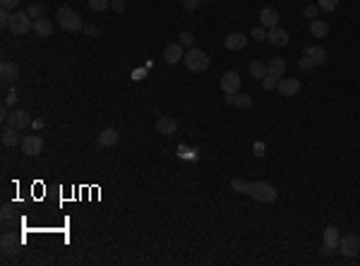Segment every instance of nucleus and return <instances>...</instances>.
I'll list each match as a JSON object with an SVG mask.
<instances>
[{"mask_svg":"<svg viewBox=\"0 0 360 266\" xmlns=\"http://www.w3.org/2000/svg\"><path fill=\"white\" fill-rule=\"evenodd\" d=\"M298 67H300L303 72H307V70H312V67H317V63H315V60H312L310 56H303L300 60H298Z\"/></svg>","mask_w":360,"mask_h":266,"instance_id":"nucleus-29","label":"nucleus"},{"mask_svg":"<svg viewBox=\"0 0 360 266\" xmlns=\"http://www.w3.org/2000/svg\"><path fill=\"white\" fill-rule=\"evenodd\" d=\"M240 75L235 72V70H228L223 77H221V89H223V94H235V91H240Z\"/></svg>","mask_w":360,"mask_h":266,"instance_id":"nucleus-9","label":"nucleus"},{"mask_svg":"<svg viewBox=\"0 0 360 266\" xmlns=\"http://www.w3.org/2000/svg\"><path fill=\"white\" fill-rule=\"evenodd\" d=\"M338 249H341V254L343 256H355L360 252V237L358 235H343L341 240H338Z\"/></svg>","mask_w":360,"mask_h":266,"instance_id":"nucleus-6","label":"nucleus"},{"mask_svg":"<svg viewBox=\"0 0 360 266\" xmlns=\"http://www.w3.org/2000/svg\"><path fill=\"white\" fill-rule=\"evenodd\" d=\"M110 5V0H89V8L94 12H103Z\"/></svg>","mask_w":360,"mask_h":266,"instance_id":"nucleus-30","label":"nucleus"},{"mask_svg":"<svg viewBox=\"0 0 360 266\" xmlns=\"http://www.w3.org/2000/svg\"><path fill=\"white\" fill-rule=\"evenodd\" d=\"M276 89H279V94H281V96H298V94H300V89H303V84H300V79L288 77V79H281Z\"/></svg>","mask_w":360,"mask_h":266,"instance_id":"nucleus-10","label":"nucleus"},{"mask_svg":"<svg viewBox=\"0 0 360 266\" xmlns=\"http://www.w3.org/2000/svg\"><path fill=\"white\" fill-rule=\"evenodd\" d=\"M230 187L235 189V192H240V194H248V197H252V199L264 201V204H272V201H276V197H279L276 187L269 185V182H245V180H233V182H230Z\"/></svg>","mask_w":360,"mask_h":266,"instance_id":"nucleus-1","label":"nucleus"},{"mask_svg":"<svg viewBox=\"0 0 360 266\" xmlns=\"http://www.w3.org/2000/svg\"><path fill=\"white\" fill-rule=\"evenodd\" d=\"M178 44L190 51V48H195V36H192L190 32H183V34H180V41H178Z\"/></svg>","mask_w":360,"mask_h":266,"instance_id":"nucleus-27","label":"nucleus"},{"mask_svg":"<svg viewBox=\"0 0 360 266\" xmlns=\"http://www.w3.org/2000/svg\"><path fill=\"white\" fill-rule=\"evenodd\" d=\"M20 146H22V154L24 156H32V158H34V156H39L41 151H44V139H41L39 134H27Z\"/></svg>","mask_w":360,"mask_h":266,"instance_id":"nucleus-5","label":"nucleus"},{"mask_svg":"<svg viewBox=\"0 0 360 266\" xmlns=\"http://www.w3.org/2000/svg\"><path fill=\"white\" fill-rule=\"evenodd\" d=\"M55 20L60 22V27H63L65 32H79V29H84L82 17H79L72 8H60V10H58V15H55Z\"/></svg>","mask_w":360,"mask_h":266,"instance_id":"nucleus-2","label":"nucleus"},{"mask_svg":"<svg viewBox=\"0 0 360 266\" xmlns=\"http://www.w3.org/2000/svg\"><path fill=\"white\" fill-rule=\"evenodd\" d=\"M305 56L312 58L317 65H322L327 60V48H322V46H305Z\"/></svg>","mask_w":360,"mask_h":266,"instance_id":"nucleus-23","label":"nucleus"},{"mask_svg":"<svg viewBox=\"0 0 360 266\" xmlns=\"http://www.w3.org/2000/svg\"><path fill=\"white\" fill-rule=\"evenodd\" d=\"M284 72H286V60L284 58H272L267 63V75H272L276 79H284Z\"/></svg>","mask_w":360,"mask_h":266,"instance_id":"nucleus-15","label":"nucleus"},{"mask_svg":"<svg viewBox=\"0 0 360 266\" xmlns=\"http://www.w3.org/2000/svg\"><path fill=\"white\" fill-rule=\"evenodd\" d=\"M303 15H305L307 20H317V17H319V8H317V5H305V8H303Z\"/></svg>","mask_w":360,"mask_h":266,"instance_id":"nucleus-32","label":"nucleus"},{"mask_svg":"<svg viewBox=\"0 0 360 266\" xmlns=\"http://www.w3.org/2000/svg\"><path fill=\"white\" fill-rule=\"evenodd\" d=\"M226 103H228V106H235V108H250L252 96L240 94V91H235V94H226Z\"/></svg>","mask_w":360,"mask_h":266,"instance_id":"nucleus-14","label":"nucleus"},{"mask_svg":"<svg viewBox=\"0 0 360 266\" xmlns=\"http://www.w3.org/2000/svg\"><path fill=\"white\" fill-rule=\"evenodd\" d=\"M29 15H32L34 20H41V12H44V8H41V5H39V3H32V5H29Z\"/></svg>","mask_w":360,"mask_h":266,"instance_id":"nucleus-33","label":"nucleus"},{"mask_svg":"<svg viewBox=\"0 0 360 266\" xmlns=\"http://www.w3.org/2000/svg\"><path fill=\"white\" fill-rule=\"evenodd\" d=\"M12 34L17 36H24L34 29V20L29 12H12V20H10V27H8Z\"/></svg>","mask_w":360,"mask_h":266,"instance_id":"nucleus-3","label":"nucleus"},{"mask_svg":"<svg viewBox=\"0 0 360 266\" xmlns=\"http://www.w3.org/2000/svg\"><path fill=\"white\" fill-rule=\"evenodd\" d=\"M252 151H255V156H264V151H267V144H264V142H255Z\"/></svg>","mask_w":360,"mask_h":266,"instance_id":"nucleus-35","label":"nucleus"},{"mask_svg":"<svg viewBox=\"0 0 360 266\" xmlns=\"http://www.w3.org/2000/svg\"><path fill=\"white\" fill-rule=\"evenodd\" d=\"M260 22H262V27L272 29V27L279 24V12L274 10V8H262L260 10Z\"/></svg>","mask_w":360,"mask_h":266,"instance_id":"nucleus-19","label":"nucleus"},{"mask_svg":"<svg viewBox=\"0 0 360 266\" xmlns=\"http://www.w3.org/2000/svg\"><path fill=\"white\" fill-rule=\"evenodd\" d=\"M12 218V209L10 206H3V221H10Z\"/></svg>","mask_w":360,"mask_h":266,"instance_id":"nucleus-40","label":"nucleus"},{"mask_svg":"<svg viewBox=\"0 0 360 266\" xmlns=\"http://www.w3.org/2000/svg\"><path fill=\"white\" fill-rule=\"evenodd\" d=\"M207 3H211V0H207Z\"/></svg>","mask_w":360,"mask_h":266,"instance_id":"nucleus-42","label":"nucleus"},{"mask_svg":"<svg viewBox=\"0 0 360 266\" xmlns=\"http://www.w3.org/2000/svg\"><path fill=\"white\" fill-rule=\"evenodd\" d=\"M84 32H87L89 36H96V34H98V29H96V27H84Z\"/></svg>","mask_w":360,"mask_h":266,"instance_id":"nucleus-41","label":"nucleus"},{"mask_svg":"<svg viewBox=\"0 0 360 266\" xmlns=\"http://www.w3.org/2000/svg\"><path fill=\"white\" fill-rule=\"evenodd\" d=\"M34 34L39 39H48L53 34V24L48 22V20H34Z\"/></svg>","mask_w":360,"mask_h":266,"instance_id":"nucleus-22","label":"nucleus"},{"mask_svg":"<svg viewBox=\"0 0 360 266\" xmlns=\"http://www.w3.org/2000/svg\"><path fill=\"white\" fill-rule=\"evenodd\" d=\"M17 3H20V0H0L3 10H15V8H17Z\"/></svg>","mask_w":360,"mask_h":266,"instance_id":"nucleus-38","label":"nucleus"},{"mask_svg":"<svg viewBox=\"0 0 360 266\" xmlns=\"http://www.w3.org/2000/svg\"><path fill=\"white\" fill-rule=\"evenodd\" d=\"M17 99H20V96H17V91H15V89H12L10 94H8V96H5V106H15V103H17Z\"/></svg>","mask_w":360,"mask_h":266,"instance_id":"nucleus-36","label":"nucleus"},{"mask_svg":"<svg viewBox=\"0 0 360 266\" xmlns=\"http://www.w3.org/2000/svg\"><path fill=\"white\" fill-rule=\"evenodd\" d=\"M252 39H255V41H264V39H269V29H267V27H257V29H252Z\"/></svg>","mask_w":360,"mask_h":266,"instance_id":"nucleus-31","label":"nucleus"},{"mask_svg":"<svg viewBox=\"0 0 360 266\" xmlns=\"http://www.w3.org/2000/svg\"><path fill=\"white\" fill-rule=\"evenodd\" d=\"M183 60H185L187 70H192V72H204L209 67V56L204 51H199V48H190Z\"/></svg>","mask_w":360,"mask_h":266,"instance_id":"nucleus-4","label":"nucleus"},{"mask_svg":"<svg viewBox=\"0 0 360 266\" xmlns=\"http://www.w3.org/2000/svg\"><path fill=\"white\" fill-rule=\"evenodd\" d=\"M199 3H202V0H183V8H185V10H197Z\"/></svg>","mask_w":360,"mask_h":266,"instance_id":"nucleus-37","label":"nucleus"},{"mask_svg":"<svg viewBox=\"0 0 360 266\" xmlns=\"http://www.w3.org/2000/svg\"><path fill=\"white\" fill-rule=\"evenodd\" d=\"M338 240H341V233H338L336 225H327L324 228V237H322V242H324V254H331L334 249L338 247Z\"/></svg>","mask_w":360,"mask_h":266,"instance_id":"nucleus-7","label":"nucleus"},{"mask_svg":"<svg viewBox=\"0 0 360 266\" xmlns=\"http://www.w3.org/2000/svg\"><path fill=\"white\" fill-rule=\"evenodd\" d=\"M17 132H20V130H15V127H10V125H8V127L3 130V134H0V142H3V146L15 149L17 144H22V142H20V137H17Z\"/></svg>","mask_w":360,"mask_h":266,"instance_id":"nucleus-16","label":"nucleus"},{"mask_svg":"<svg viewBox=\"0 0 360 266\" xmlns=\"http://www.w3.org/2000/svg\"><path fill=\"white\" fill-rule=\"evenodd\" d=\"M20 77V65L17 63H3L0 65V79L3 82H15Z\"/></svg>","mask_w":360,"mask_h":266,"instance_id":"nucleus-17","label":"nucleus"},{"mask_svg":"<svg viewBox=\"0 0 360 266\" xmlns=\"http://www.w3.org/2000/svg\"><path fill=\"white\" fill-rule=\"evenodd\" d=\"M10 20H12L10 10H0V24H3V27H10Z\"/></svg>","mask_w":360,"mask_h":266,"instance_id":"nucleus-34","label":"nucleus"},{"mask_svg":"<svg viewBox=\"0 0 360 266\" xmlns=\"http://www.w3.org/2000/svg\"><path fill=\"white\" fill-rule=\"evenodd\" d=\"M8 122H10V127H15V130H24V127L32 125V118H29V113L24 111V108H15V111L8 115Z\"/></svg>","mask_w":360,"mask_h":266,"instance_id":"nucleus-8","label":"nucleus"},{"mask_svg":"<svg viewBox=\"0 0 360 266\" xmlns=\"http://www.w3.org/2000/svg\"><path fill=\"white\" fill-rule=\"evenodd\" d=\"M185 58V48L180 44H171L164 48V60L168 63V65H175V63H180Z\"/></svg>","mask_w":360,"mask_h":266,"instance_id":"nucleus-11","label":"nucleus"},{"mask_svg":"<svg viewBox=\"0 0 360 266\" xmlns=\"http://www.w3.org/2000/svg\"><path fill=\"white\" fill-rule=\"evenodd\" d=\"M317 8L322 12H334L338 8V0H317Z\"/></svg>","mask_w":360,"mask_h":266,"instance_id":"nucleus-26","label":"nucleus"},{"mask_svg":"<svg viewBox=\"0 0 360 266\" xmlns=\"http://www.w3.org/2000/svg\"><path fill=\"white\" fill-rule=\"evenodd\" d=\"M250 75L255 79H260V82H262L264 75H267V65H264L262 60H252L250 63Z\"/></svg>","mask_w":360,"mask_h":266,"instance_id":"nucleus-25","label":"nucleus"},{"mask_svg":"<svg viewBox=\"0 0 360 266\" xmlns=\"http://www.w3.org/2000/svg\"><path fill=\"white\" fill-rule=\"evenodd\" d=\"M269 41H272L274 46H286L288 41H291V36H288V32H286V29L272 27V29H269Z\"/></svg>","mask_w":360,"mask_h":266,"instance_id":"nucleus-21","label":"nucleus"},{"mask_svg":"<svg viewBox=\"0 0 360 266\" xmlns=\"http://www.w3.org/2000/svg\"><path fill=\"white\" fill-rule=\"evenodd\" d=\"M223 44H226V48H228V51H243V48L248 46V39H245V34L235 32V34H228Z\"/></svg>","mask_w":360,"mask_h":266,"instance_id":"nucleus-18","label":"nucleus"},{"mask_svg":"<svg viewBox=\"0 0 360 266\" xmlns=\"http://www.w3.org/2000/svg\"><path fill=\"white\" fill-rule=\"evenodd\" d=\"M156 130L161 134H175V130H178V122L173 120V118H168V115H161L159 120H156Z\"/></svg>","mask_w":360,"mask_h":266,"instance_id":"nucleus-20","label":"nucleus"},{"mask_svg":"<svg viewBox=\"0 0 360 266\" xmlns=\"http://www.w3.org/2000/svg\"><path fill=\"white\" fill-rule=\"evenodd\" d=\"M279 82H281V79L272 77V75H264V79H262V87H264V91H274V89L279 87Z\"/></svg>","mask_w":360,"mask_h":266,"instance_id":"nucleus-28","label":"nucleus"},{"mask_svg":"<svg viewBox=\"0 0 360 266\" xmlns=\"http://www.w3.org/2000/svg\"><path fill=\"white\" fill-rule=\"evenodd\" d=\"M0 247H3V254H17L20 249V240L15 237V233H3V237H0Z\"/></svg>","mask_w":360,"mask_h":266,"instance_id":"nucleus-13","label":"nucleus"},{"mask_svg":"<svg viewBox=\"0 0 360 266\" xmlns=\"http://www.w3.org/2000/svg\"><path fill=\"white\" fill-rule=\"evenodd\" d=\"M110 8L115 12H123L125 10V3H123V0H110Z\"/></svg>","mask_w":360,"mask_h":266,"instance_id":"nucleus-39","label":"nucleus"},{"mask_svg":"<svg viewBox=\"0 0 360 266\" xmlns=\"http://www.w3.org/2000/svg\"><path fill=\"white\" fill-rule=\"evenodd\" d=\"M120 139L118 130H113V127H106V130H101V134H98V142L96 146L98 149H106V146H115Z\"/></svg>","mask_w":360,"mask_h":266,"instance_id":"nucleus-12","label":"nucleus"},{"mask_svg":"<svg viewBox=\"0 0 360 266\" xmlns=\"http://www.w3.org/2000/svg\"><path fill=\"white\" fill-rule=\"evenodd\" d=\"M310 34H312L315 39H324L329 34V24L322 22V20H312V22H310Z\"/></svg>","mask_w":360,"mask_h":266,"instance_id":"nucleus-24","label":"nucleus"}]
</instances>
